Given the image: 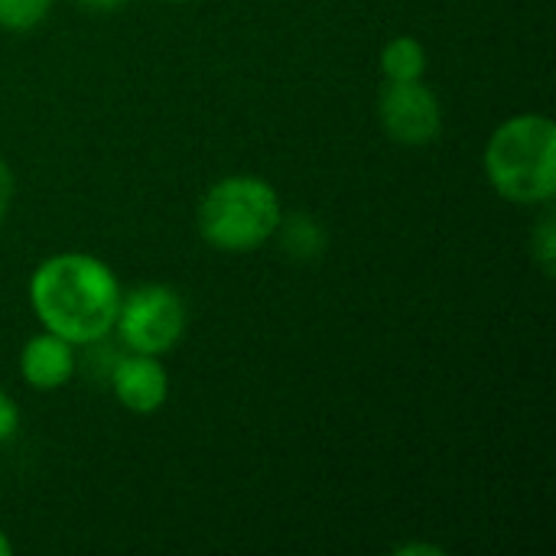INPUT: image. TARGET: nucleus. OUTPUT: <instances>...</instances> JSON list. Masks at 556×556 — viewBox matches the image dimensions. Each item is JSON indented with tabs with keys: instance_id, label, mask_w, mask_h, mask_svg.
I'll use <instances>...</instances> for the list:
<instances>
[{
	"instance_id": "1",
	"label": "nucleus",
	"mask_w": 556,
	"mask_h": 556,
	"mask_svg": "<svg viewBox=\"0 0 556 556\" xmlns=\"http://www.w3.org/2000/svg\"><path fill=\"white\" fill-rule=\"evenodd\" d=\"M121 296L117 274L85 251L52 254L29 277V306L36 319L75 349L94 345L114 332Z\"/></svg>"
},
{
	"instance_id": "2",
	"label": "nucleus",
	"mask_w": 556,
	"mask_h": 556,
	"mask_svg": "<svg viewBox=\"0 0 556 556\" xmlns=\"http://www.w3.org/2000/svg\"><path fill=\"white\" fill-rule=\"evenodd\" d=\"M485 176L515 205H551L556 195V127L547 114H515L485 143Z\"/></svg>"
},
{
	"instance_id": "3",
	"label": "nucleus",
	"mask_w": 556,
	"mask_h": 556,
	"mask_svg": "<svg viewBox=\"0 0 556 556\" xmlns=\"http://www.w3.org/2000/svg\"><path fill=\"white\" fill-rule=\"evenodd\" d=\"M199 235L225 254H251L264 248L283 222L277 189L261 176H225L212 182L195 212Z\"/></svg>"
},
{
	"instance_id": "4",
	"label": "nucleus",
	"mask_w": 556,
	"mask_h": 556,
	"mask_svg": "<svg viewBox=\"0 0 556 556\" xmlns=\"http://www.w3.org/2000/svg\"><path fill=\"white\" fill-rule=\"evenodd\" d=\"M114 332L127 352L169 355L186 332V303L166 283H143L121 296Z\"/></svg>"
},
{
	"instance_id": "5",
	"label": "nucleus",
	"mask_w": 556,
	"mask_h": 556,
	"mask_svg": "<svg viewBox=\"0 0 556 556\" xmlns=\"http://www.w3.org/2000/svg\"><path fill=\"white\" fill-rule=\"evenodd\" d=\"M378 121L394 143L430 147L443 134V104L424 78L384 81L378 94Z\"/></svg>"
},
{
	"instance_id": "6",
	"label": "nucleus",
	"mask_w": 556,
	"mask_h": 556,
	"mask_svg": "<svg viewBox=\"0 0 556 556\" xmlns=\"http://www.w3.org/2000/svg\"><path fill=\"white\" fill-rule=\"evenodd\" d=\"M111 391L117 404L130 414H156L169 397V375L156 355L127 352L114 362L111 371Z\"/></svg>"
},
{
	"instance_id": "7",
	"label": "nucleus",
	"mask_w": 556,
	"mask_h": 556,
	"mask_svg": "<svg viewBox=\"0 0 556 556\" xmlns=\"http://www.w3.org/2000/svg\"><path fill=\"white\" fill-rule=\"evenodd\" d=\"M75 345L49 329L29 336L20 352V375L33 391H59L75 378Z\"/></svg>"
},
{
	"instance_id": "8",
	"label": "nucleus",
	"mask_w": 556,
	"mask_h": 556,
	"mask_svg": "<svg viewBox=\"0 0 556 556\" xmlns=\"http://www.w3.org/2000/svg\"><path fill=\"white\" fill-rule=\"evenodd\" d=\"M384 81H417L427 75V46L417 36H394L381 49Z\"/></svg>"
},
{
	"instance_id": "9",
	"label": "nucleus",
	"mask_w": 556,
	"mask_h": 556,
	"mask_svg": "<svg viewBox=\"0 0 556 556\" xmlns=\"http://www.w3.org/2000/svg\"><path fill=\"white\" fill-rule=\"evenodd\" d=\"M280 228H283V244H287V251L296 254V257H313V254H319V251L326 248V235L319 231V225H316L309 215H296V218H290V222L283 218Z\"/></svg>"
},
{
	"instance_id": "10",
	"label": "nucleus",
	"mask_w": 556,
	"mask_h": 556,
	"mask_svg": "<svg viewBox=\"0 0 556 556\" xmlns=\"http://www.w3.org/2000/svg\"><path fill=\"white\" fill-rule=\"evenodd\" d=\"M52 10V0H0V26L10 33L36 29Z\"/></svg>"
},
{
	"instance_id": "11",
	"label": "nucleus",
	"mask_w": 556,
	"mask_h": 556,
	"mask_svg": "<svg viewBox=\"0 0 556 556\" xmlns=\"http://www.w3.org/2000/svg\"><path fill=\"white\" fill-rule=\"evenodd\" d=\"M531 251H534V257H538L541 270H544V274H554V264H556L554 215H544V218L538 222V228L531 231Z\"/></svg>"
},
{
	"instance_id": "12",
	"label": "nucleus",
	"mask_w": 556,
	"mask_h": 556,
	"mask_svg": "<svg viewBox=\"0 0 556 556\" xmlns=\"http://www.w3.org/2000/svg\"><path fill=\"white\" fill-rule=\"evenodd\" d=\"M16 430H20V407L7 391H0V443L13 440Z\"/></svg>"
},
{
	"instance_id": "13",
	"label": "nucleus",
	"mask_w": 556,
	"mask_h": 556,
	"mask_svg": "<svg viewBox=\"0 0 556 556\" xmlns=\"http://www.w3.org/2000/svg\"><path fill=\"white\" fill-rule=\"evenodd\" d=\"M10 202H13V173H10L7 160L0 156V222L10 212Z\"/></svg>"
},
{
	"instance_id": "14",
	"label": "nucleus",
	"mask_w": 556,
	"mask_h": 556,
	"mask_svg": "<svg viewBox=\"0 0 556 556\" xmlns=\"http://www.w3.org/2000/svg\"><path fill=\"white\" fill-rule=\"evenodd\" d=\"M397 556H443V547H433V544H401Z\"/></svg>"
},
{
	"instance_id": "15",
	"label": "nucleus",
	"mask_w": 556,
	"mask_h": 556,
	"mask_svg": "<svg viewBox=\"0 0 556 556\" xmlns=\"http://www.w3.org/2000/svg\"><path fill=\"white\" fill-rule=\"evenodd\" d=\"M85 10H94V13H111V10H117V7H124L127 0H78Z\"/></svg>"
},
{
	"instance_id": "16",
	"label": "nucleus",
	"mask_w": 556,
	"mask_h": 556,
	"mask_svg": "<svg viewBox=\"0 0 556 556\" xmlns=\"http://www.w3.org/2000/svg\"><path fill=\"white\" fill-rule=\"evenodd\" d=\"M10 554H13V544H10V538L0 531V556H10Z\"/></svg>"
},
{
	"instance_id": "17",
	"label": "nucleus",
	"mask_w": 556,
	"mask_h": 556,
	"mask_svg": "<svg viewBox=\"0 0 556 556\" xmlns=\"http://www.w3.org/2000/svg\"><path fill=\"white\" fill-rule=\"evenodd\" d=\"M169 3H186V0H169Z\"/></svg>"
}]
</instances>
